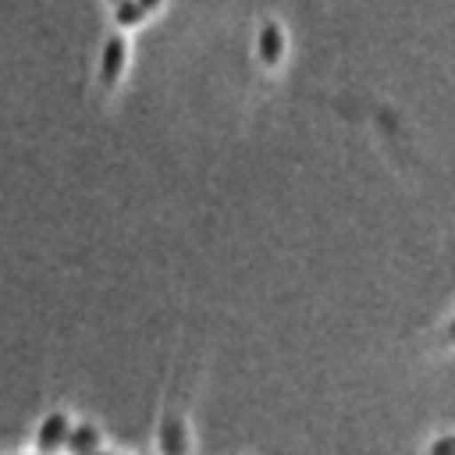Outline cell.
<instances>
[{
    "mask_svg": "<svg viewBox=\"0 0 455 455\" xmlns=\"http://www.w3.org/2000/svg\"><path fill=\"white\" fill-rule=\"evenodd\" d=\"M149 21V11L139 4V0H117L110 4V25L121 28V32H135Z\"/></svg>",
    "mask_w": 455,
    "mask_h": 455,
    "instance_id": "8992f818",
    "label": "cell"
},
{
    "mask_svg": "<svg viewBox=\"0 0 455 455\" xmlns=\"http://www.w3.org/2000/svg\"><path fill=\"white\" fill-rule=\"evenodd\" d=\"M103 448H110L103 423L92 419V416H75L71 430H68V441H64V451H71V455H96Z\"/></svg>",
    "mask_w": 455,
    "mask_h": 455,
    "instance_id": "5b68a950",
    "label": "cell"
},
{
    "mask_svg": "<svg viewBox=\"0 0 455 455\" xmlns=\"http://www.w3.org/2000/svg\"><path fill=\"white\" fill-rule=\"evenodd\" d=\"M139 4H142V7L149 11V18H153V14H160V11L167 7V0H139Z\"/></svg>",
    "mask_w": 455,
    "mask_h": 455,
    "instance_id": "9c48e42d",
    "label": "cell"
},
{
    "mask_svg": "<svg viewBox=\"0 0 455 455\" xmlns=\"http://www.w3.org/2000/svg\"><path fill=\"white\" fill-rule=\"evenodd\" d=\"M71 419H75V412H68L64 405L46 409V412L36 419V427H32V448H36V451H64Z\"/></svg>",
    "mask_w": 455,
    "mask_h": 455,
    "instance_id": "277c9868",
    "label": "cell"
},
{
    "mask_svg": "<svg viewBox=\"0 0 455 455\" xmlns=\"http://www.w3.org/2000/svg\"><path fill=\"white\" fill-rule=\"evenodd\" d=\"M437 341L444 345V348H455V313L441 323V331H437Z\"/></svg>",
    "mask_w": 455,
    "mask_h": 455,
    "instance_id": "ba28073f",
    "label": "cell"
},
{
    "mask_svg": "<svg viewBox=\"0 0 455 455\" xmlns=\"http://www.w3.org/2000/svg\"><path fill=\"white\" fill-rule=\"evenodd\" d=\"M423 451L427 455H455V430H437V434H430L427 441H423Z\"/></svg>",
    "mask_w": 455,
    "mask_h": 455,
    "instance_id": "52a82bcc",
    "label": "cell"
},
{
    "mask_svg": "<svg viewBox=\"0 0 455 455\" xmlns=\"http://www.w3.org/2000/svg\"><path fill=\"white\" fill-rule=\"evenodd\" d=\"M192 395H196V370L192 366H178L171 373L164 402H160L156 437H153L156 451L181 455V451L196 448V437H192Z\"/></svg>",
    "mask_w": 455,
    "mask_h": 455,
    "instance_id": "6da1fadb",
    "label": "cell"
},
{
    "mask_svg": "<svg viewBox=\"0 0 455 455\" xmlns=\"http://www.w3.org/2000/svg\"><path fill=\"white\" fill-rule=\"evenodd\" d=\"M252 57L256 64L267 71V75H277L288 60V25L281 14L267 11L259 21H256V32H252Z\"/></svg>",
    "mask_w": 455,
    "mask_h": 455,
    "instance_id": "3957f363",
    "label": "cell"
},
{
    "mask_svg": "<svg viewBox=\"0 0 455 455\" xmlns=\"http://www.w3.org/2000/svg\"><path fill=\"white\" fill-rule=\"evenodd\" d=\"M128 68H132V32L110 28L96 50V89L103 96H114L124 85Z\"/></svg>",
    "mask_w": 455,
    "mask_h": 455,
    "instance_id": "7a4b0ae2",
    "label": "cell"
},
{
    "mask_svg": "<svg viewBox=\"0 0 455 455\" xmlns=\"http://www.w3.org/2000/svg\"><path fill=\"white\" fill-rule=\"evenodd\" d=\"M110 4H117V0H107V7H110Z\"/></svg>",
    "mask_w": 455,
    "mask_h": 455,
    "instance_id": "30bf717a",
    "label": "cell"
}]
</instances>
